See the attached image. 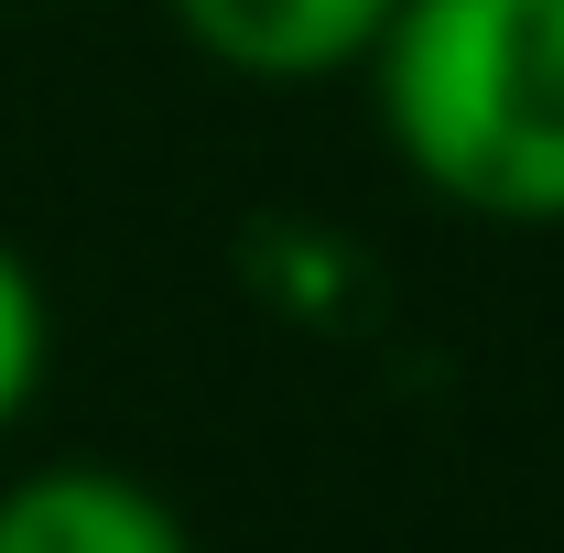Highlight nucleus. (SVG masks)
I'll return each instance as SVG.
<instances>
[{
  "label": "nucleus",
  "mask_w": 564,
  "mask_h": 553,
  "mask_svg": "<svg viewBox=\"0 0 564 553\" xmlns=\"http://www.w3.org/2000/svg\"><path fill=\"white\" fill-rule=\"evenodd\" d=\"M358 76L434 207L564 228V0H402Z\"/></svg>",
  "instance_id": "f257e3e1"
},
{
  "label": "nucleus",
  "mask_w": 564,
  "mask_h": 553,
  "mask_svg": "<svg viewBox=\"0 0 564 553\" xmlns=\"http://www.w3.org/2000/svg\"><path fill=\"white\" fill-rule=\"evenodd\" d=\"M0 553H196V532L152 478L55 456L0 488Z\"/></svg>",
  "instance_id": "7ed1b4c3"
},
{
  "label": "nucleus",
  "mask_w": 564,
  "mask_h": 553,
  "mask_svg": "<svg viewBox=\"0 0 564 553\" xmlns=\"http://www.w3.org/2000/svg\"><path fill=\"white\" fill-rule=\"evenodd\" d=\"M402 0H163L174 44L239 87H337L380 55Z\"/></svg>",
  "instance_id": "f03ea898"
},
{
  "label": "nucleus",
  "mask_w": 564,
  "mask_h": 553,
  "mask_svg": "<svg viewBox=\"0 0 564 553\" xmlns=\"http://www.w3.org/2000/svg\"><path fill=\"white\" fill-rule=\"evenodd\" d=\"M44 369H55V304H44V272L0 239V434L44 402Z\"/></svg>",
  "instance_id": "20e7f679"
}]
</instances>
